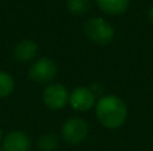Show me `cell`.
Listing matches in <instances>:
<instances>
[{"mask_svg":"<svg viewBox=\"0 0 153 151\" xmlns=\"http://www.w3.org/2000/svg\"><path fill=\"white\" fill-rule=\"evenodd\" d=\"M3 141V133H1V128H0V142Z\"/></svg>","mask_w":153,"mask_h":151,"instance_id":"14","label":"cell"},{"mask_svg":"<svg viewBox=\"0 0 153 151\" xmlns=\"http://www.w3.org/2000/svg\"><path fill=\"white\" fill-rule=\"evenodd\" d=\"M66 7L71 15L82 16L90 10V1L89 0H67Z\"/></svg>","mask_w":153,"mask_h":151,"instance_id":"11","label":"cell"},{"mask_svg":"<svg viewBox=\"0 0 153 151\" xmlns=\"http://www.w3.org/2000/svg\"><path fill=\"white\" fill-rule=\"evenodd\" d=\"M148 19H149L151 21H153V4L148 8Z\"/></svg>","mask_w":153,"mask_h":151,"instance_id":"13","label":"cell"},{"mask_svg":"<svg viewBox=\"0 0 153 151\" xmlns=\"http://www.w3.org/2000/svg\"><path fill=\"white\" fill-rule=\"evenodd\" d=\"M0 151H4V150H3V149H1V147H0Z\"/></svg>","mask_w":153,"mask_h":151,"instance_id":"15","label":"cell"},{"mask_svg":"<svg viewBox=\"0 0 153 151\" xmlns=\"http://www.w3.org/2000/svg\"><path fill=\"white\" fill-rule=\"evenodd\" d=\"M97 94L93 91L91 87H86V86H81L76 87L70 92V99L69 103L71 104V107L76 111H89L93 107H95L97 104Z\"/></svg>","mask_w":153,"mask_h":151,"instance_id":"6","label":"cell"},{"mask_svg":"<svg viewBox=\"0 0 153 151\" xmlns=\"http://www.w3.org/2000/svg\"><path fill=\"white\" fill-rule=\"evenodd\" d=\"M83 32L93 43L98 45L110 44L114 39V28L103 18H91L85 23Z\"/></svg>","mask_w":153,"mask_h":151,"instance_id":"2","label":"cell"},{"mask_svg":"<svg viewBox=\"0 0 153 151\" xmlns=\"http://www.w3.org/2000/svg\"><path fill=\"white\" fill-rule=\"evenodd\" d=\"M95 117L106 128H120L128 118V107L117 95H105L95 104Z\"/></svg>","mask_w":153,"mask_h":151,"instance_id":"1","label":"cell"},{"mask_svg":"<svg viewBox=\"0 0 153 151\" xmlns=\"http://www.w3.org/2000/svg\"><path fill=\"white\" fill-rule=\"evenodd\" d=\"M70 99V92L61 83H50L43 91V103L47 108L58 111L66 107Z\"/></svg>","mask_w":153,"mask_h":151,"instance_id":"4","label":"cell"},{"mask_svg":"<svg viewBox=\"0 0 153 151\" xmlns=\"http://www.w3.org/2000/svg\"><path fill=\"white\" fill-rule=\"evenodd\" d=\"M38 149L40 151H55L58 149V138L54 134H43L38 138Z\"/></svg>","mask_w":153,"mask_h":151,"instance_id":"12","label":"cell"},{"mask_svg":"<svg viewBox=\"0 0 153 151\" xmlns=\"http://www.w3.org/2000/svg\"><path fill=\"white\" fill-rule=\"evenodd\" d=\"M31 141L23 131H11L3 138V150L4 151H28Z\"/></svg>","mask_w":153,"mask_h":151,"instance_id":"7","label":"cell"},{"mask_svg":"<svg viewBox=\"0 0 153 151\" xmlns=\"http://www.w3.org/2000/svg\"><path fill=\"white\" fill-rule=\"evenodd\" d=\"M15 90V80L7 71L0 70V99L8 98Z\"/></svg>","mask_w":153,"mask_h":151,"instance_id":"10","label":"cell"},{"mask_svg":"<svg viewBox=\"0 0 153 151\" xmlns=\"http://www.w3.org/2000/svg\"><path fill=\"white\" fill-rule=\"evenodd\" d=\"M58 74V67L55 62L50 58H40L31 64L28 70V76L36 83H48Z\"/></svg>","mask_w":153,"mask_h":151,"instance_id":"5","label":"cell"},{"mask_svg":"<svg viewBox=\"0 0 153 151\" xmlns=\"http://www.w3.org/2000/svg\"><path fill=\"white\" fill-rule=\"evenodd\" d=\"M89 135V125L85 119L73 117L62 125V138L69 144H79Z\"/></svg>","mask_w":153,"mask_h":151,"instance_id":"3","label":"cell"},{"mask_svg":"<svg viewBox=\"0 0 153 151\" xmlns=\"http://www.w3.org/2000/svg\"><path fill=\"white\" fill-rule=\"evenodd\" d=\"M98 7L108 15H121L129 8L130 0H97Z\"/></svg>","mask_w":153,"mask_h":151,"instance_id":"9","label":"cell"},{"mask_svg":"<svg viewBox=\"0 0 153 151\" xmlns=\"http://www.w3.org/2000/svg\"><path fill=\"white\" fill-rule=\"evenodd\" d=\"M38 44L31 39H23L13 47V58L20 63L31 62L38 55Z\"/></svg>","mask_w":153,"mask_h":151,"instance_id":"8","label":"cell"}]
</instances>
